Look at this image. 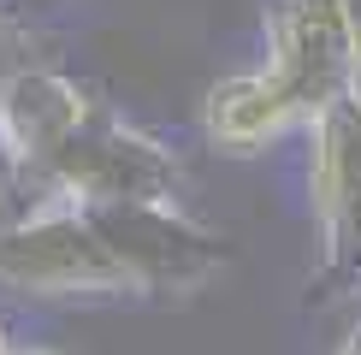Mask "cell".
Segmentation results:
<instances>
[{"label":"cell","instance_id":"obj_1","mask_svg":"<svg viewBox=\"0 0 361 355\" xmlns=\"http://www.w3.org/2000/svg\"><path fill=\"white\" fill-rule=\"evenodd\" d=\"M184 189V160L160 137H148L130 118H113L101 107L89 125L71 137L36 184L18 196L24 207H113V201H178Z\"/></svg>","mask_w":361,"mask_h":355},{"label":"cell","instance_id":"obj_2","mask_svg":"<svg viewBox=\"0 0 361 355\" xmlns=\"http://www.w3.org/2000/svg\"><path fill=\"white\" fill-rule=\"evenodd\" d=\"M284 101L290 125H314L332 101L361 89L355 0H267V66H255Z\"/></svg>","mask_w":361,"mask_h":355},{"label":"cell","instance_id":"obj_3","mask_svg":"<svg viewBox=\"0 0 361 355\" xmlns=\"http://www.w3.org/2000/svg\"><path fill=\"white\" fill-rule=\"evenodd\" d=\"M78 213L95 225L130 296H184L225 266V237L190 219L178 201H113Z\"/></svg>","mask_w":361,"mask_h":355},{"label":"cell","instance_id":"obj_4","mask_svg":"<svg viewBox=\"0 0 361 355\" xmlns=\"http://www.w3.org/2000/svg\"><path fill=\"white\" fill-rule=\"evenodd\" d=\"M0 285L24 296H130L78 207H24L0 225Z\"/></svg>","mask_w":361,"mask_h":355},{"label":"cell","instance_id":"obj_5","mask_svg":"<svg viewBox=\"0 0 361 355\" xmlns=\"http://www.w3.org/2000/svg\"><path fill=\"white\" fill-rule=\"evenodd\" d=\"M95 113H101V101L78 77H66L54 66H18L0 83V184L12 196H24L36 184V172Z\"/></svg>","mask_w":361,"mask_h":355},{"label":"cell","instance_id":"obj_6","mask_svg":"<svg viewBox=\"0 0 361 355\" xmlns=\"http://www.w3.org/2000/svg\"><path fill=\"white\" fill-rule=\"evenodd\" d=\"M314 160H308V207H314V249L326 273L355 266L361 243V89L332 101L314 118Z\"/></svg>","mask_w":361,"mask_h":355},{"label":"cell","instance_id":"obj_7","mask_svg":"<svg viewBox=\"0 0 361 355\" xmlns=\"http://www.w3.org/2000/svg\"><path fill=\"white\" fill-rule=\"evenodd\" d=\"M202 125L225 148H261V142H273V137L290 130V113H284V101L273 95V83L261 71H231V77H219L207 89Z\"/></svg>","mask_w":361,"mask_h":355},{"label":"cell","instance_id":"obj_8","mask_svg":"<svg viewBox=\"0 0 361 355\" xmlns=\"http://www.w3.org/2000/svg\"><path fill=\"white\" fill-rule=\"evenodd\" d=\"M18 66H36V59H30V30L0 12V83H6Z\"/></svg>","mask_w":361,"mask_h":355},{"label":"cell","instance_id":"obj_9","mask_svg":"<svg viewBox=\"0 0 361 355\" xmlns=\"http://www.w3.org/2000/svg\"><path fill=\"white\" fill-rule=\"evenodd\" d=\"M338 355H361V320L350 325V337H343V344H338Z\"/></svg>","mask_w":361,"mask_h":355},{"label":"cell","instance_id":"obj_10","mask_svg":"<svg viewBox=\"0 0 361 355\" xmlns=\"http://www.w3.org/2000/svg\"><path fill=\"white\" fill-rule=\"evenodd\" d=\"M6 355H54V349H6Z\"/></svg>","mask_w":361,"mask_h":355},{"label":"cell","instance_id":"obj_11","mask_svg":"<svg viewBox=\"0 0 361 355\" xmlns=\"http://www.w3.org/2000/svg\"><path fill=\"white\" fill-rule=\"evenodd\" d=\"M6 349H12V344H6V325H0V355H6Z\"/></svg>","mask_w":361,"mask_h":355},{"label":"cell","instance_id":"obj_12","mask_svg":"<svg viewBox=\"0 0 361 355\" xmlns=\"http://www.w3.org/2000/svg\"><path fill=\"white\" fill-rule=\"evenodd\" d=\"M355 273H361V243H355Z\"/></svg>","mask_w":361,"mask_h":355},{"label":"cell","instance_id":"obj_13","mask_svg":"<svg viewBox=\"0 0 361 355\" xmlns=\"http://www.w3.org/2000/svg\"><path fill=\"white\" fill-rule=\"evenodd\" d=\"M355 24H361V6H355Z\"/></svg>","mask_w":361,"mask_h":355}]
</instances>
